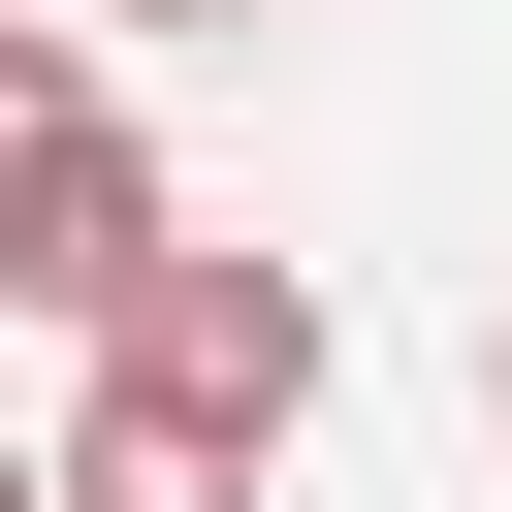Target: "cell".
<instances>
[{
  "label": "cell",
  "mask_w": 512,
  "mask_h": 512,
  "mask_svg": "<svg viewBox=\"0 0 512 512\" xmlns=\"http://www.w3.org/2000/svg\"><path fill=\"white\" fill-rule=\"evenodd\" d=\"M0 288L32 320H128L160 288V128L96 96V32H0Z\"/></svg>",
  "instance_id": "cell-1"
},
{
  "label": "cell",
  "mask_w": 512,
  "mask_h": 512,
  "mask_svg": "<svg viewBox=\"0 0 512 512\" xmlns=\"http://www.w3.org/2000/svg\"><path fill=\"white\" fill-rule=\"evenodd\" d=\"M480 416H512V320H480Z\"/></svg>",
  "instance_id": "cell-5"
},
{
  "label": "cell",
  "mask_w": 512,
  "mask_h": 512,
  "mask_svg": "<svg viewBox=\"0 0 512 512\" xmlns=\"http://www.w3.org/2000/svg\"><path fill=\"white\" fill-rule=\"evenodd\" d=\"M32 512H256V448H224V416H160V384H96V416L32 448Z\"/></svg>",
  "instance_id": "cell-3"
},
{
  "label": "cell",
  "mask_w": 512,
  "mask_h": 512,
  "mask_svg": "<svg viewBox=\"0 0 512 512\" xmlns=\"http://www.w3.org/2000/svg\"><path fill=\"white\" fill-rule=\"evenodd\" d=\"M96 32H256V0H96Z\"/></svg>",
  "instance_id": "cell-4"
},
{
  "label": "cell",
  "mask_w": 512,
  "mask_h": 512,
  "mask_svg": "<svg viewBox=\"0 0 512 512\" xmlns=\"http://www.w3.org/2000/svg\"><path fill=\"white\" fill-rule=\"evenodd\" d=\"M96 384H160V416L288 448V416H320V288H288V256H224V224H160V288L96 320Z\"/></svg>",
  "instance_id": "cell-2"
},
{
  "label": "cell",
  "mask_w": 512,
  "mask_h": 512,
  "mask_svg": "<svg viewBox=\"0 0 512 512\" xmlns=\"http://www.w3.org/2000/svg\"><path fill=\"white\" fill-rule=\"evenodd\" d=\"M0 512H32V448H0Z\"/></svg>",
  "instance_id": "cell-6"
}]
</instances>
